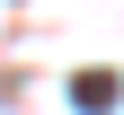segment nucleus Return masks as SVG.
<instances>
[{
  "mask_svg": "<svg viewBox=\"0 0 124 115\" xmlns=\"http://www.w3.org/2000/svg\"><path fill=\"white\" fill-rule=\"evenodd\" d=\"M115 71H80V80H71V106H80V115H106V106H115Z\"/></svg>",
  "mask_w": 124,
  "mask_h": 115,
  "instance_id": "1",
  "label": "nucleus"
}]
</instances>
